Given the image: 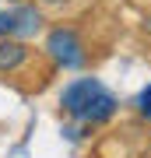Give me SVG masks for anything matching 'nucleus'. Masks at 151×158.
<instances>
[{
  "instance_id": "1",
  "label": "nucleus",
  "mask_w": 151,
  "mask_h": 158,
  "mask_svg": "<svg viewBox=\"0 0 151 158\" xmlns=\"http://www.w3.org/2000/svg\"><path fill=\"white\" fill-rule=\"evenodd\" d=\"M60 106H63V113L74 116L78 123H106V119H112V113H116L112 91L102 85V81H95V77L70 81V85L63 88V95H60Z\"/></svg>"
},
{
  "instance_id": "2",
  "label": "nucleus",
  "mask_w": 151,
  "mask_h": 158,
  "mask_svg": "<svg viewBox=\"0 0 151 158\" xmlns=\"http://www.w3.org/2000/svg\"><path fill=\"white\" fill-rule=\"evenodd\" d=\"M46 49L60 67H81L84 63V46L74 28H53L49 39H46Z\"/></svg>"
},
{
  "instance_id": "3",
  "label": "nucleus",
  "mask_w": 151,
  "mask_h": 158,
  "mask_svg": "<svg viewBox=\"0 0 151 158\" xmlns=\"http://www.w3.org/2000/svg\"><path fill=\"white\" fill-rule=\"evenodd\" d=\"M39 28V11L35 7H11V11H4L0 7V39H7V35H32Z\"/></svg>"
},
{
  "instance_id": "4",
  "label": "nucleus",
  "mask_w": 151,
  "mask_h": 158,
  "mask_svg": "<svg viewBox=\"0 0 151 158\" xmlns=\"http://www.w3.org/2000/svg\"><path fill=\"white\" fill-rule=\"evenodd\" d=\"M28 56V49H25V42H18V39H0V74H7V70H14V67H21Z\"/></svg>"
},
{
  "instance_id": "5",
  "label": "nucleus",
  "mask_w": 151,
  "mask_h": 158,
  "mask_svg": "<svg viewBox=\"0 0 151 158\" xmlns=\"http://www.w3.org/2000/svg\"><path fill=\"white\" fill-rule=\"evenodd\" d=\"M137 109H141V116H148V119H151V85L137 95Z\"/></svg>"
},
{
  "instance_id": "6",
  "label": "nucleus",
  "mask_w": 151,
  "mask_h": 158,
  "mask_svg": "<svg viewBox=\"0 0 151 158\" xmlns=\"http://www.w3.org/2000/svg\"><path fill=\"white\" fill-rule=\"evenodd\" d=\"M7 4H21V0H7Z\"/></svg>"
}]
</instances>
